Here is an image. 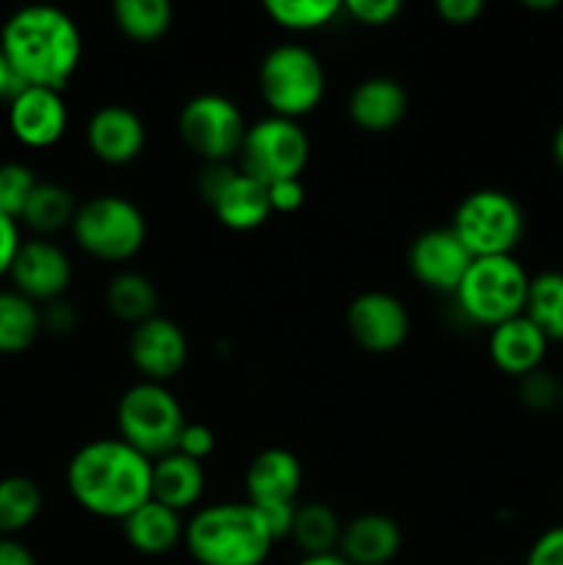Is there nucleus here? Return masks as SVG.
Wrapping results in <instances>:
<instances>
[{
    "instance_id": "f257e3e1",
    "label": "nucleus",
    "mask_w": 563,
    "mask_h": 565,
    "mask_svg": "<svg viewBox=\"0 0 563 565\" xmlns=\"http://www.w3.org/2000/svg\"><path fill=\"white\" fill-rule=\"evenodd\" d=\"M0 50L22 86L61 92L83 55L77 22L55 6H25L0 28Z\"/></svg>"
},
{
    "instance_id": "f03ea898",
    "label": "nucleus",
    "mask_w": 563,
    "mask_h": 565,
    "mask_svg": "<svg viewBox=\"0 0 563 565\" xmlns=\"http://www.w3.org/2000/svg\"><path fill=\"white\" fill-rule=\"evenodd\" d=\"M66 486L83 511L125 522L152 500V461L121 439L88 441L72 456Z\"/></svg>"
},
{
    "instance_id": "7ed1b4c3",
    "label": "nucleus",
    "mask_w": 563,
    "mask_h": 565,
    "mask_svg": "<svg viewBox=\"0 0 563 565\" xmlns=\"http://www.w3.org/2000/svg\"><path fill=\"white\" fill-rule=\"evenodd\" d=\"M182 544L199 565H263L276 539L254 505L219 502L193 513Z\"/></svg>"
},
{
    "instance_id": "20e7f679",
    "label": "nucleus",
    "mask_w": 563,
    "mask_h": 565,
    "mask_svg": "<svg viewBox=\"0 0 563 565\" xmlns=\"http://www.w3.org/2000/svg\"><path fill=\"white\" fill-rule=\"evenodd\" d=\"M528 290L530 276L524 265L513 254H506V257L472 259L453 296L464 318L495 329L506 320L524 315Z\"/></svg>"
},
{
    "instance_id": "39448f33",
    "label": "nucleus",
    "mask_w": 563,
    "mask_h": 565,
    "mask_svg": "<svg viewBox=\"0 0 563 565\" xmlns=\"http://www.w3.org/2000/svg\"><path fill=\"white\" fill-rule=\"evenodd\" d=\"M259 94L274 116L298 121L318 108L326 94V72L304 44H276L259 61Z\"/></svg>"
},
{
    "instance_id": "423d86ee",
    "label": "nucleus",
    "mask_w": 563,
    "mask_h": 565,
    "mask_svg": "<svg viewBox=\"0 0 563 565\" xmlns=\"http://www.w3.org/2000/svg\"><path fill=\"white\" fill-rule=\"evenodd\" d=\"M116 425H119L121 441L155 461L177 450V441L185 428V414H182L180 401L163 384L141 381L119 397Z\"/></svg>"
},
{
    "instance_id": "0eeeda50",
    "label": "nucleus",
    "mask_w": 563,
    "mask_h": 565,
    "mask_svg": "<svg viewBox=\"0 0 563 565\" xmlns=\"http://www.w3.org/2000/svg\"><path fill=\"white\" fill-rule=\"evenodd\" d=\"M72 237L92 257L125 263L141 252L147 241V221L130 199L105 193L77 207L72 218Z\"/></svg>"
},
{
    "instance_id": "6e6552de",
    "label": "nucleus",
    "mask_w": 563,
    "mask_h": 565,
    "mask_svg": "<svg viewBox=\"0 0 563 565\" xmlns=\"http://www.w3.org/2000/svg\"><path fill=\"white\" fill-rule=\"evenodd\" d=\"M450 230L475 259L506 257L522 241L524 213L511 193L484 188L458 202Z\"/></svg>"
},
{
    "instance_id": "1a4fd4ad",
    "label": "nucleus",
    "mask_w": 563,
    "mask_h": 565,
    "mask_svg": "<svg viewBox=\"0 0 563 565\" xmlns=\"http://www.w3.org/2000/svg\"><path fill=\"white\" fill-rule=\"evenodd\" d=\"M241 171L263 185L298 180L309 160V138L304 127L282 116H265L246 127L241 143Z\"/></svg>"
},
{
    "instance_id": "9d476101",
    "label": "nucleus",
    "mask_w": 563,
    "mask_h": 565,
    "mask_svg": "<svg viewBox=\"0 0 563 565\" xmlns=\"http://www.w3.org/2000/svg\"><path fill=\"white\" fill-rule=\"evenodd\" d=\"M301 463L290 450L282 447H268L257 452L246 469V494L248 505L263 513L270 535L276 541L287 539L296 516V497L301 489Z\"/></svg>"
},
{
    "instance_id": "9b49d317",
    "label": "nucleus",
    "mask_w": 563,
    "mask_h": 565,
    "mask_svg": "<svg viewBox=\"0 0 563 565\" xmlns=\"http://www.w3.org/2000/svg\"><path fill=\"white\" fill-rule=\"evenodd\" d=\"M180 136L193 154L208 163H230L241 152L246 121L241 108L224 94H196L180 110Z\"/></svg>"
},
{
    "instance_id": "f8f14e48",
    "label": "nucleus",
    "mask_w": 563,
    "mask_h": 565,
    "mask_svg": "<svg viewBox=\"0 0 563 565\" xmlns=\"http://www.w3.org/2000/svg\"><path fill=\"white\" fill-rule=\"evenodd\" d=\"M199 191L213 207L215 218L235 232L257 230L270 210L268 185L232 169L230 163H208L199 177Z\"/></svg>"
},
{
    "instance_id": "ddd939ff",
    "label": "nucleus",
    "mask_w": 563,
    "mask_h": 565,
    "mask_svg": "<svg viewBox=\"0 0 563 565\" xmlns=\"http://www.w3.org/2000/svg\"><path fill=\"white\" fill-rule=\"evenodd\" d=\"M9 279L14 290L31 298L33 303H53L64 296L72 281L70 257H66L64 248L44 241V237L22 241L14 265L9 270Z\"/></svg>"
},
{
    "instance_id": "4468645a",
    "label": "nucleus",
    "mask_w": 563,
    "mask_h": 565,
    "mask_svg": "<svg viewBox=\"0 0 563 565\" xmlns=\"http://www.w3.org/2000/svg\"><path fill=\"white\" fill-rule=\"evenodd\" d=\"M348 331L353 342L370 353H390L401 348L408 337V312L395 296L368 290L348 307Z\"/></svg>"
},
{
    "instance_id": "2eb2a0df",
    "label": "nucleus",
    "mask_w": 563,
    "mask_h": 565,
    "mask_svg": "<svg viewBox=\"0 0 563 565\" xmlns=\"http://www.w3.org/2000/svg\"><path fill=\"white\" fill-rule=\"evenodd\" d=\"M70 121L61 92L42 86H22L9 99V130L22 147L44 149L61 141Z\"/></svg>"
},
{
    "instance_id": "dca6fc26",
    "label": "nucleus",
    "mask_w": 563,
    "mask_h": 565,
    "mask_svg": "<svg viewBox=\"0 0 563 565\" xmlns=\"http://www.w3.org/2000/svg\"><path fill=\"white\" fill-rule=\"evenodd\" d=\"M127 351H130L132 367L147 381H155V384L174 379L188 362L185 334H182L174 320L160 318V315L144 320L132 329Z\"/></svg>"
},
{
    "instance_id": "f3484780",
    "label": "nucleus",
    "mask_w": 563,
    "mask_h": 565,
    "mask_svg": "<svg viewBox=\"0 0 563 565\" xmlns=\"http://www.w3.org/2000/svg\"><path fill=\"white\" fill-rule=\"evenodd\" d=\"M472 259L475 257L458 241L450 226L423 232L408 246V268H412V274L425 287L439 292H456Z\"/></svg>"
},
{
    "instance_id": "a211bd4d",
    "label": "nucleus",
    "mask_w": 563,
    "mask_h": 565,
    "mask_svg": "<svg viewBox=\"0 0 563 565\" xmlns=\"http://www.w3.org/2000/svg\"><path fill=\"white\" fill-rule=\"evenodd\" d=\"M86 141L94 158L110 166H125L141 154L147 143V127L141 116L127 105H103L92 114Z\"/></svg>"
},
{
    "instance_id": "6ab92c4d",
    "label": "nucleus",
    "mask_w": 563,
    "mask_h": 565,
    "mask_svg": "<svg viewBox=\"0 0 563 565\" xmlns=\"http://www.w3.org/2000/svg\"><path fill=\"white\" fill-rule=\"evenodd\" d=\"M546 345H550V340L541 334V329L528 315H519V318L495 326L489 334L491 362L500 373L513 375V379H522V375L539 370L544 364Z\"/></svg>"
},
{
    "instance_id": "aec40b11",
    "label": "nucleus",
    "mask_w": 563,
    "mask_h": 565,
    "mask_svg": "<svg viewBox=\"0 0 563 565\" xmlns=\"http://www.w3.org/2000/svg\"><path fill=\"white\" fill-rule=\"evenodd\" d=\"M403 535L384 513H362L342 527L337 555L351 565H386L397 557Z\"/></svg>"
},
{
    "instance_id": "412c9836",
    "label": "nucleus",
    "mask_w": 563,
    "mask_h": 565,
    "mask_svg": "<svg viewBox=\"0 0 563 565\" xmlns=\"http://www.w3.org/2000/svg\"><path fill=\"white\" fill-rule=\"evenodd\" d=\"M406 88L392 77H368L359 83L348 99V114L353 125L368 132L392 130L406 116Z\"/></svg>"
},
{
    "instance_id": "4be33fe9",
    "label": "nucleus",
    "mask_w": 563,
    "mask_h": 565,
    "mask_svg": "<svg viewBox=\"0 0 563 565\" xmlns=\"http://www.w3.org/2000/svg\"><path fill=\"white\" fill-rule=\"evenodd\" d=\"M121 533H125L127 544L132 550L141 552V555L158 557L180 544L182 535H185V524L180 522L177 511L155 500H147L121 522Z\"/></svg>"
},
{
    "instance_id": "5701e85b",
    "label": "nucleus",
    "mask_w": 563,
    "mask_h": 565,
    "mask_svg": "<svg viewBox=\"0 0 563 565\" xmlns=\"http://www.w3.org/2000/svg\"><path fill=\"white\" fill-rule=\"evenodd\" d=\"M204 491V469L182 452H169L152 461V500L171 511H185L199 502Z\"/></svg>"
},
{
    "instance_id": "b1692460",
    "label": "nucleus",
    "mask_w": 563,
    "mask_h": 565,
    "mask_svg": "<svg viewBox=\"0 0 563 565\" xmlns=\"http://www.w3.org/2000/svg\"><path fill=\"white\" fill-rule=\"evenodd\" d=\"M42 334V309L17 290H0V356L28 351Z\"/></svg>"
},
{
    "instance_id": "393cba45",
    "label": "nucleus",
    "mask_w": 563,
    "mask_h": 565,
    "mask_svg": "<svg viewBox=\"0 0 563 565\" xmlns=\"http://www.w3.org/2000/svg\"><path fill=\"white\" fill-rule=\"evenodd\" d=\"M342 524L337 513L323 502H298L296 516H293V527L287 539L307 555H329L340 544Z\"/></svg>"
},
{
    "instance_id": "a878e982",
    "label": "nucleus",
    "mask_w": 563,
    "mask_h": 565,
    "mask_svg": "<svg viewBox=\"0 0 563 565\" xmlns=\"http://www.w3.org/2000/svg\"><path fill=\"white\" fill-rule=\"evenodd\" d=\"M42 513V489L25 475L0 478V535L14 539Z\"/></svg>"
},
{
    "instance_id": "bb28decb",
    "label": "nucleus",
    "mask_w": 563,
    "mask_h": 565,
    "mask_svg": "<svg viewBox=\"0 0 563 565\" xmlns=\"http://www.w3.org/2000/svg\"><path fill=\"white\" fill-rule=\"evenodd\" d=\"M105 303L114 318L138 326L158 315V290L147 276L127 270V274L110 279L108 290H105Z\"/></svg>"
},
{
    "instance_id": "cd10ccee",
    "label": "nucleus",
    "mask_w": 563,
    "mask_h": 565,
    "mask_svg": "<svg viewBox=\"0 0 563 565\" xmlns=\"http://www.w3.org/2000/svg\"><path fill=\"white\" fill-rule=\"evenodd\" d=\"M75 213L77 204L66 188L55 185V182H39L28 199L25 210H22L20 221L39 235H53L64 226H72Z\"/></svg>"
},
{
    "instance_id": "c85d7f7f",
    "label": "nucleus",
    "mask_w": 563,
    "mask_h": 565,
    "mask_svg": "<svg viewBox=\"0 0 563 565\" xmlns=\"http://www.w3.org/2000/svg\"><path fill=\"white\" fill-rule=\"evenodd\" d=\"M524 315L541 329V334L550 342L563 340V274L561 270H546L530 279L528 303Z\"/></svg>"
},
{
    "instance_id": "c756f323",
    "label": "nucleus",
    "mask_w": 563,
    "mask_h": 565,
    "mask_svg": "<svg viewBox=\"0 0 563 565\" xmlns=\"http://www.w3.org/2000/svg\"><path fill=\"white\" fill-rule=\"evenodd\" d=\"M171 6L166 0H116L114 20L132 42H155L171 28Z\"/></svg>"
},
{
    "instance_id": "7c9ffc66",
    "label": "nucleus",
    "mask_w": 563,
    "mask_h": 565,
    "mask_svg": "<svg viewBox=\"0 0 563 565\" xmlns=\"http://www.w3.org/2000/svg\"><path fill=\"white\" fill-rule=\"evenodd\" d=\"M342 11L340 0H268L265 14L287 31H315Z\"/></svg>"
},
{
    "instance_id": "2f4dec72",
    "label": "nucleus",
    "mask_w": 563,
    "mask_h": 565,
    "mask_svg": "<svg viewBox=\"0 0 563 565\" xmlns=\"http://www.w3.org/2000/svg\"><path fill=\"white\" fill-rule=\"evenodd\" d=\"M36 185V174L25 163H14V160L11 163H0V213L20 221L22 210H25L28 199H31Z\"/></svg>"
},
{
    "instance_id": "473e14b6",
    "label": "nucleus",
    "mask_w": 563,
    "mask_h": 565,
    "mask_svg": "<svg viewBox=\"0 0 563 565\" xmlns=\"http://www.w3.org/2000/svg\"><path fill=\"white\" fill-rule=\"evenodd\" d=\"M519 401L530 412H550V408L561 406V381L550 370H533L519 379Z\"/></svg>"
},
{
    "instance_id": "72a5a7b5",
    "label": "nucleus",
    "mask_w": 563,
    "mask_h": 565,
    "mask_svg": "<svg viewBox=\"0 0 563 565\" xmlns=\"http://www.w3.org/2000/svg\"><path fill=\"white\" fill-rule=\"evenodd\" d=\"M342 9L362 25H386L401 14V0H348Z\"/></svg>"
},
{
    "instance_id": "f704fd0d",
    "label": "nucleus",
    "mask_w": 563,
    "mask_h": 565,
    "mask_svg": "<svg viewBox=\"0 0 563 565\" xmlns=\"http://www.w3.org/2000/svg\"><path fill=\"white\" fill-rule=\"evenodd\" d=\"M215 450V434L204 423H185L182 428L180 441H177V452L193 458V461L202 463L210 452Z\"/></svg>"
},
{
    "instance_id": "c9c22d12",
    "label": "nucleus",
    "mask_w": 563,
    "mask_h": 565,
    "mask_svg": "<svg viewBox=\"0 0 563 565\" xmlns=\"http://www.w3.org/2000/svg\"><path fill=\"white\" fill-rule=\"evenodd\" d=\"M524 565H563V524L544 530L533 541Z\"/></svg>"
},
{
    "instance_id": "e433bc0d",
    "label": "nucleus",
    "mask_w": 563,
    "mask_h": 565,
    "mask_svg": "<svg viewBox=\"0 0 563 565\" xmlns=\"http://www.w3.org/2000/svg\"><path fill=\"white\" fill-rule=\"evenodd\" d=\"M20 246H22V237H20V224H17V218L0 213V279L9 276Z\"/></svg>"
},
{
    "instance_id": "4c0bfd02",
    "label": "nucleus",
    "mask_w": 563,
    "mask_h": 565,
    "mask_svg": "<svg viewBox=\"0 0 563 565\" xmlns=\"http://www.w3.org/2000/svg\"><path fill=\"white\" fill-rule=\"evenodd\" d=\"M270 210L274 213H293L304 204V185L301 180H282L268 185Z\"/></svg>"
},
{
    "instance_id": "58836bf2",
    "label": "nucleus",
    "mask_w": 563,
    "mask_h": 565,
    "mask_svg": "<svg viewBox=\"0 0 563 565\" xmlns=\"http://www.w3.org/2000/svg\"><path fill=\"white\" fill-rule=\"evenodd\" d=\"M436 11L445 22L450 25H467L475 17L484 14V3L480 0H439L436 3Z\"/></svg>"
},
{
    "instance_id": "ea45409f",
    "label": "nucleus",
    "mask_w": 563,
    "mask_h": 565,
    "mask_svg": "<svg viewBox=\"0 0 563 565\" xmlns=\"http://www.w3.org/2000/svg\"><path fill=\"white\" fill-rule=\"evenodd\" d=\"M77 318L75 309L70 307L66 301H53L47 303V309L42 312V331H53V334H70L75 329Z\"/></svg>"
},
{
    "instance_id": "a19ab883",
    "label": "nucleus",
    "mask_w": 563,
    "mask_h": 565,
    "mask_svg": "<svg viewBox=\"0 0 563 565\" xmlns=\"http://www.w3.org/2000/svg\"><path fill=\"white\" fill-rule=\"evenodd\" d=\"M0 565H36V557L22 541L0 535Z\"/></svg>"
},
{
    "instance_id": "79ce46f5",
    "label": "nucleus",
    "mask_w": 563,
    "mask_h": 565,
    "mask_svg": "<svg viewBox=\"0 0 563 565\" xmlns=\"http://www.w3.org/2000/svg\"><path fill=\"white\" fill-rule=\"evenodd\" d=\"M22 88V83L17 81V75L11 72L9 61H6L3 50H0V99H11Z\"/></svg>"
},
{
    "instance_id": "37998d69",
    "label": "nucleus",
    "mask_w": 563,
    "mask_h": 565,
    "mask_svg": "<svg viewBox=\"0 0 563 565\" xmlns=\"http://www.w3.org/2000/svg\"><path fill=\"white\" fill-rule=\"evenodd\" d=\"M296 565H351V563H348L346 557L337 555V552H329V555H307Z\"/></svg>"
},
{
    "instance_id": "c03bdc74",
    "label": "nucleus",
    "mask_w": 563,
    "mask_h": 565,
    "mask_svg": "<svg viewBox=\"0 0 563 565\" xmlns=\"http://www.w3.org/2000/svg\"><path fill=\"white\" fill-rule=\"evenodd\" d=\"M552 158H555V163L561 166L563 171V125L555 130V138H552Z\"/></svg>"
},
{
    "instance_id": "a18cd8bd",
    "label": "nucleus",
    "mask_w": 563,
    "mask_h": 565,
    "mask_svg": "<svg viewBox=\"0 0 563 565\" xmlns=\"http://www.w3.org/2000/svg\"><path fill=\"white\" fill-rule=\"evenodd\" d=\"M524 6L533 11H550V9H557V0H524Z\"/></svg>"
},
{
    "instance_id": "49530a36",
    "label": "nucleus",
    "mask_w": 563,
    "mask_h": 565,
    "mask_svg": "<svg viewBox=\"0 0 563 565\" xmlns=\"http://www.w3.org/2000/svg\"><path fill=\"white\" fill-rule=\"evenodd\" d=\"M561 406H563V381H561Z\"/></svg>"
}]
</instances>
